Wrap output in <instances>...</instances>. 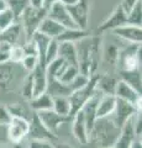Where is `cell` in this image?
I'll use <instances>...</instances> for the list:
<instances>
[{
	"label": "cell",
	"instance_id": "1",
	"mask_svg": "<svg viewBox=\"0 0 142 148\" xmlns=\"http://www.w3.org/2000/svg\"><path fill=\"white\" fill-rule=\"evenodd\" d=\"M119 135H120V127H117L110 117L97 119L89 133V142L93 141L98 143L100 148L113 147Z\"/></svg>",
	"mask_w": 142,
	"mask_h": 148
},
{
	"label": "cell",
	"instance_id": "2",
	"mask_svg": "<svg viewBox=\"0 0 142 148\" xmlns=\"http://www.w3.org/2000/svg\"><path fill=\"white\" fill-rule=\"evenodd\" d=\"M46 16H47V9L45 8L36 9V8H31L30 5L20 15L17 21L22 26V30H24V34L26 37V42L31 41L32 36L37 32L40 24Z\"/></svg>",
	"mask_w": 142,
	"mask_h": 148
},
{
	"label": "cell",
	"instance_id": "3",
	"mask_svg": "<svg viewBox=\"0 0 142 148\" xmlns=\"http://www.w3.org/2000/svg\"><path fill=\"white\" fill-rule=\"evenodd\" d=\"M97 79H98V74L90 77L89 82L86 83L84 86H82L80 89L73 91L72 94L68 96L69 103H71V117L78 110H80L83 108V105L94 95V92L97 91Z\"/></svg>",
	"mask_w": 142,
	"mask_h": 148
},
{
	"label": "cell",
	"instance_id": "4",
	"mask_svg": "<svg viewBox=\"0 0 142 148\" xmlns=\"http://www.w3.org/2000/svg\"><path fill=\"white\" fill-rule=\"evenodd\" d=\"M69 16L80 30H86L90 17V3L89 0H78L72 5H66Z\"/></svg>",
	"mask_w": 142,
	"mask_h": 148
},
{
	"label": "cell",
	"instance_id": "5",
	"mask_svg": "<svg viewBox=\"0 0 142 148\" xmlns=\"http://www.w3.org/2000/svg\"><path fill=\"white\" fill-rule=\"evenodd\" d=\"M30 121L20 117H11L8 125V142L11 145L25 141L29 135Z\"/></svg>",
	"mask_w": 142,
	"mask_h": 148
},
{
	"label": "cell",
	"instance_id": "6",
	"mask_svg": "<svg viewBox=\"0 0 142 148\" xmlns=\"http://www.w3.org/2000/svg\"><path fill=\"white\" fill-rule=\"evenodd\" d=\"M114 96L116 99L123 100L126 103L132 104L136 108V110L141 112V94L139 91H136L134 88L130 86L126 82L123 80H117L115 91H114Z\"/></svg>",
	"mask_w": 142,
	"mask_h": 148
},
{
	"label": "cell",
	"instance_id": "7",
	"mask_svg": "<svg viewBox=\"0 0 142 148\" xmlns=\"http://www.w3.org/2000/svg\"><path fill=\"white\" fill-rule=\"evenodd\" d=\"M36 116L38 117V120L42 125L48 130L49 132L52 133L53 136H56L57 138L59 137V130H61V126L66 122V120L68 117L61 116L57 112L51 109V110H45V111H38V112H35Z\"/></svg>",
	"mask_w": 142,
	"mask_h": 148
},
{
	"label": "cell",
	"instance_id": "8",
	"mask_svg": "<svg viewBox=\"0 0 142 148\" xmlns=\"http://www.w3.org/2000/svg\"><path fill=\"white\" fill-rule=\"evenodd\" d=\"M113 35H115L119 38L123 40L129 45H141L142 41V27L135 25H121L110 31Z\"/></svg>",
	"mask_w": 142,
	"mask_h": 148
},
{
	"label": "cell",
	"instance_id": "9",
	"mask_svg": "<svg viewBox=\"0 0 142 148\" xmlns=\"http://www.w3.org/2000/svg\"><path fill=\"white\" fill-rule=\"evenodd\" d=\"M136 112L139 111L136 110V108L132 104L130 103H126L123 100L120 99H116V106H115V110L114 112L110 115V119L114 121V123L116 125L117 127H122V125L125 123L127 120H130Z\"/></svg>",
	"mask_w": 142,
	"mask_h": 148
},
{
	"label": "cell",
	"instance_id": "10",
	"mask_svg": "<svg viewBox=\"0 0 142 148\" xmlns=\"http://www.w3.org/2000/svg\"><path fill=\"white\" fill-rule=\"evenodd\" d=\"M47 17L52 18L64 29H78L69 16L67 6L61 3H54L47 9Z\"/></svg>",
	"mask_w": 142,
	"mask_h": 148
},
{
	"label": "cell",
	"instance_id": "11",
	"mask_svg": "<svg viewBox=\"0 0 142 148\" xmlns=\"http://www.w3.org/2000/svg\"><path fill=\"white\" fill-rule=\"evenodd\" d=\"M71 119H72V135H73V137H74L80 145H86V143H89V132H88V128H86L83 111L78 110Z\"/></svg>",
	"mask_w": 142,
	"mask_h": 148
},
{
	"label": "cell",
	"instance_id": "12",
	"mask_svg": "<svg viewBox=\"0 0 142 148\" xmlns=\"http://www.w3.org/2000/svg\"><path fill=\"white\" fill-rule=\"evenodd\" d=\"M24 37L26 42V37L22 30V26L20 25L19 21H15L9 27L0 31V42H4L9 46H15V45H21V38Z\"/></svg>",
	"mask_w": 142,
	"mask_h": 148
},
{
	"label": "cell",
	"instance_id": "13",
	"mask_svg": "<svg viewBox=\"0 0 142 148\" xmlns=\"http://www.w3.org/2000/svg\"><path fill=\"white\" fill-rule=\"evenodd\" d=\"M27 137H29L30 140L51 141V142H54V140H57V137L53 136L52 133L43 126L42 122L38 120V117L36 116L35 112L30 120V128H29V135H27Z\"/></svg>",
	"mask_w": 142,
	"mask_h": 148
},
{
	"label": "cell",
	"instance_id": "14",
	"mask_svg": "<svg viewBox=\"0 0 142 148\" xmlns=\"http://www.w3.org/2000/svg\"><path fill=\"white\" fill-rule=\"evenodd\" d=\"M30 75H31V82H32L34 96H37L42 94V92L47 91L48 79H47V74H46V68L43 66L38 64L32 72H30Z\"/></svg>",
	"mask_w": 142,
	"mask_h": 148
},
{
	"label": "cell",
	"instance_id": "15",
	"mask_svg": "<svg viewBox=\"0 0 142 148\" xmlns=\"http://www.w3.org/2000/svg\"><path fill=\"white\" fill-rule=\"evenodd\" d=\"M16 63H0V89H11L16 82Z\"/></svg>",
	"mask_w": 142,
	"mask_h": 148
},
{
	"label": "cell",
	"instance_id": "16",
	"mask_svg": "<svg viewBox=\"0 0 142 148\" xmlns=\"http://www.w3.org/2000/svg\"><path fill=\"white\" fill-rule=\"evenodd\" d=\"M134 116L130 120H127L120 128V135H119L115 145H114L115 148H130L131 143L136 138L135 130H134Z\"/></svg>",
	"mask_w": 142,
	"mask_h": 148
},
{
	"label": "cell",
	"instance_id": "17",
	"mask_svg": "<svg viewBox=\"0 0 142 148\" xmlns=\"http://www.w3.org/2000/svg\"><path fill=\"white\" fill-rule=\"evenodd\" d=\"M126 24V14L123 12L120 5H117L114 11L110 14V16L105 20L102 25L99 26V31L100 32H106V31H111L116 27L125 25Z\"/></svg>",
	"mask_w": 142,
	"mask_h": 148
},
{
	"label": "cell",
	"instance_id": "18",
	"mask_svg": "<svg viewBox=\"0 0 142 148\" xmlns=\"http://www.w3.org/2000/svg\"><path fill=\"white\" fill-rule=\"evenodd\" d=\"M116 106V98L114 95L102 94L97 105V119L109 117Z\"/></svg>",
	"mask_w": 142,
	"mask_h": 148
},
{
	"label": "cell",
	"instance_id": "19",
	"mask_svg": "<svg viewBox=\"0 0 142 148\" xmlns=\"http://www.w3.org/2000/svg\"><path fill=\"white\" fill-rule=\"evenodd\" d=\"M64 30L66 29L62 25H59L58 22H56L54 20H52V18L46 16L42 20V22L40 24L37 32H40V34H42L45 36H47L48 38H51V40H57L58 36L61 35Z\"/></svg>",
	"mask_w": 142,
	"mask_h": 148
},
{
	"label": "cell",
	"instance_id": "20",
	"mask_svg": "<svg viewBox=\"0 0 142 148\" xmlns=\"http://www.w3.org/2000/svg\"><path fill=\"white\" fill-rule=\"evenodd\" d=\"M58 57L66 63L78 67L75 45L72 42H58Z\"/></svg>",
	"mask_w": 142,
	"mask_h": 148
},
{
	"label": "cell",
	"instance_id": "21",
	"mask_svg": "<svg viewBox=\"0 0 142 148\" xmlns=\"http://www.w3.org/2000/svg\"><path fill=\"white\" fill-rule=\"evenodd\" d=\"M29 106L34 112H38V111H45V110H51L52 105H53V100L52 96L48 94L47 91L42 92L37 96H34L32 99H30L29 101Z\"/></svg>",
	"mask_w": 142,
	"mask_h": 148
},
{
	"label": "cell",
	"instance_id": "22",
	"mask_svg": "<svg viewBox=\"0 0 142 148\" xmlns=\"http://www.w3.org/2000/svg\"><path fill=\"white\" fill-rule=\"evenodd\" d=\"M31 41L34 42L36 51H37V57H38V63L41 66L45 67V57H46V52H47L48 45L51 42V38H48L47 36H45L40 32H36L32 36Z\"/></svg>",
	"mask_w": 142,
	"mask_h": 148
},
{
	"label": "cell",
	"instance_id": "23",
	"mask_svg": "<svg viewBox=\"0 0 142 148\" xmlns=\"http://www.w3.org/2000/svg\"><path fill=\"white\" fill-rule=\"evenodd\" d=\"M89 36V32L86 30H80V29H66L58 36L57 41L58 42H72L77 43L78 41L83 40L84 37Z\"/></svg>",
	"mask_w": 142,
	"mask_h": 148
},
{
	"label": "cell",
	"instance_id": "24",
	"mask_svg": "<svg viewBox=\"0 0 142 148\" xmlns=\"http://www.w3.org/2000/svg\"><path fill=\"white\" fill-rule=\"evenodd\" d=\"M117 80L114 79L113 77L109 75H100L98 74V79H97V90L102 94H108V95H114L115 91Z\"/></svg>",
	"mask_w": 142,
	"mask_h": 148
},
{
	"label": "cell",
	"instance_id": "25",
	"mask_svg": "<svg viewBox=\"0 0 142 148\" xmlns=\"http://www.w3.org/2000/svg\"><path fill=\"white\" fill-rule=\"evenodd\" d=\"M53 105L52 110L61 116L71 117V103L68 96H52Z\"/></svg>",
	"mask_w": 142,
	"mask_h": 148
},
{
	"label": "cell",
	"instance_id": "26",
	"mask_svg": "<svg viewBox=\"0 0 142 148\" xmlns=\"http://www.w3.org/2000/svg\"><path fill=\"white\" fill-rule=\"evenodd\" d=\"M6 108L9 110V112H10L11 117H20V119H25L30 121L34 115V111L30 109V106H26L25 104H21V103L6 105Z\"/></svg>",
	"mask_w": 142,
	"mask_h": 148
},
{
	"label": "cell",
	"instance_id": "27",
	"mask_svg": "<svg viewBox=\"0 0 142 148\" xmlns=\"http://www.w3.org/2000/svg\"><path fill=\"white\" fill-rule=\"evenodd\" d=\"M126 24L140 26L142 25V1L139 0L134 8L126 14Z\"/></svg>",
	"mask_w": 142,
	"mask_h": 148
},
{
	"label": "cell",
	"instance_id": "28",
	"mask_svg": "<svg viewBox=\"0 0 142 148\" xmlns=\"http://www.w3.org/2000/svg\"><path fill=\"white\" fill-rule=\"evenodd\" d=\"M122 78L121 80L126 82L130 86H132L136 91L141 94V72L134 71V72H121Z\"/></svg>",
	"mask_w": 142,
	"mask_h": 148
},
{
	"label": "cell",
	"instance_id": "29",
	"mask_svg": "<svg viewBox=\"0 0 142 148\" xmlns=\"http://www.w3.org/2000/svg\"><path fill=\"white\" fill-rule=\"evenodd\" d=\"M79 68H78L77 66H72V64H67L64 71L62 72V74L59 75L58 78V82L63 83V84H69V83H72L73 80L75 79V78L78 77V74H79Z\"/></svg>",
	"mask_w": 142,
	"mask_h": 148
},
{
	"label": "cell",
	"instance_id": "30",
	"mask_svg": "<svg viewBox=\"0 0 142 148\" xmlns=\"http://www.w3.org/2000/svg\"><path fill=\"white\" fill-rule=\"evenodd\" d=\"M6 4H8V8L15 15L16 20H19L20 15L29 6V0H6Z\"/></svg>",
	"mask_w": 142,
	"mask_h": 148
},
{
	"label": "cell",
	"instance_id": "31",
	"mask_svg": "<svg viewBox=\"0 0 142 148\" xmlns=\"http://www.w3.org/2000/svg\"><path fill=\"white\" fill-rule=\"evenodd\" d=\"M25 56H26V53H25V48H24V46H22V45L11 46V47H10V51H9V62L20 64L21 61L24 59Z\"/></svg>",
	"mask_w": 142,
	"mask_h": 148
},
{
	"label": "cell",
	"instance_id": "32",
	"mask_svg": "<svg viewBox=\"0 0 142 148\" xmlns=\"http://www.w3.org/2000/svg\"><path fill=\"white\" fill-rule=\"evenodd\" d=\"M15 21H17L16 17L9 8L5 9V10H3V11H0V31H3L4 29L9 27Z\"/></svg>",
	"mask_w": 142,
	"mask_h": 148
},
{
	"label": "cell",
	"instance_id": "33",
	"mask_svg": "<svg viewBox=\"0 0 142 148\" xmlns=\"http://www.w3.org/2000/svg\"><path fill=\"white\" fill-rule=\"evenodd\" d=\"M38 57H37V54H26L24 59L21 61L20 63V66L25 69L26 72H32L34 69L38 66Z\"/></svg>",
	"mask_w": 142,
	"mask_h": 148
},
{
	"label": "cell",
	"instance_id": "34",
	"mask_svg": "<svg viewBox=\"0 0 142 148\" xmlns=\"http://www.w3.org/2000/svg\"><path fill=\"white\" fill-rule=\"evenodd\" d=\"M58 57V41L57 40H51V42L48 45L47 52H46V57H45V67L48 63H51Z\"/></svg>",
	"mask_w": 142,
	"mask_h": 148
},
{
	"label": "cell",
	"instance_id": "35",
	"mask_svg": "<svg viewBox=\"0 0 142 148\" xmlns=\"http://www.w3.org/2000/svg\"><path fill=\"white\" fill-rule=\"evenodd\" d=\"M21 94H22V98H24L26 101H29L30 99H32V96H34L32 82H31V75H30V73L25 77L24 82H22V85H21Z\"/></svg>",
	"mask_w": 142,
	"mask_h": 148
},
{
	"label": "cell",
	"instance_id": "36",
	"mask_svg": "<svg viewBox=\"0 0 142 148\" xmlns=\"http://www.w3.org/2000/svg\"><path fill=\"white\" fill-rule=\"evenodd\" d=\"M105 59L110 63L113 64V66H115V63L119 61V54H120V51H119L116 47H114V46H110L108 47L103 52Z\"/></svg>",
	"mask_w": 142,
	"mask_h": 148
},
{
	"label": "cell",
	"instance_id": "37",
	"mask_svg": "<svg viewBox=\"0 0 142 148\" xmlns=\"http://www.w3.org/2000/svg\"><path fill=\"white\" fill-rule=\"evenodd\" d=\"M27 148H54V147H53V142H51V141L29 140Z\"/></svg>",
	"mask_w": 142,
	"mask_h": 148
},
{
	"label": "cell",
	"instance_id": "38",
	"mask_svg": "<svg viewBox=\"0 0 142 148\" xmlns=\"http://www.w3.org/2000/svg\"><path fill=\"white\" fill-rule=\"evenodd\" d=\"M11 115L9 112L6 105H0V125H9Z\"/></svg>",
	"mask_w": 142,
	"mask_h": 148
},
{
	"label": "cell",
	"instance_id": "39",
	"mask_svg": "<svg viewBox=\"0 0 142 148\" xmlns=\"http://www.w3.org/2000/svg\"><path fill=\"white\" fill-rule=\"evenodd\" d=\"M10 47L4 42H0V63H5L9 62V51H10Z\"/></svg>",
	"mask_w": 142,
	"mask_h": 148
},
{
	"label": "cell",
	"instance_id": "40",
	"mask_svg": "<svg viewBox=\"0 0 142 148\" xmlns=\"http://www.w3.org/2000/svg\"><path fill=\"white\" fill-rule=\"evenodd\" d=\"M78 0H43V8L48 9L54 3H61L63 5H72V4H74Z\"/></svg>",
	"mask_w": 142,
	"mask_h": 148
},
{
	"label": "cell",
	"instance_id": "41",
	"mask_svg": "<svg viewBox=\"0 0 142 148\" xmlns=\"http://www.w3.org/2000/svg\"><path fill=\"white\" fill-rule=\"evenodd\" d=\"M137 1H139V0H122V3L120 4V6H121V9L123 10V12L127 14L132 8H134V5H135Z\"/></svg>",
	"mask_w": 142,
	"mask_h": 148
},
{
	"label": "cell",
	"instance_id": "42",
	"mask_svg": "<svg viewBox=\"0 0 142 148\" xmlns=\"http://www.w3.org/2000/svg\"><path fill=\"white\" fill-rule=\"evenodd\" d=\"M29 5L31 8L41 9V8H43V0H29Z\"/></svg>",
	"mask_w": 142,
	"mask_h": 148
},
{
	"label": "cell",
	"instance_id": "43",
	"mask_svg": "<svg viewBox=\"0 0 142 148\" xmlns=\"http://www.w3.org/2000/svg\"><path fill=\"white\" fill-rule=\"evenodd\" d=\"M130 148H142V143H141V140H140V138H135L134 142L131 143Z\"/></svg>",
	"mask_w": 142,
	"mask_h": 148
},
{
	"label": "cell",
	"instance_id": "44",
	"mask_svg": "<svg viewBox=\"0 0 142 148\" xmlns=\"http://www.w3.org/2000/svg\"><path fill=\"white\" fill-rule=\"evenodd\" d=\"M53 147L54 148H72L68 143H63V142H59V143H54L53 142Z\"/></svg>",
	"mask_w": 142,
	"mask_h": 148
},
{
	"label": "cell",
	"instance_id": "45",
	"mask_svg": "<svg viewBox=\"0 0 142 148\" xmlns=\"http://www.w3.org/2000/svg\"><path fill=\"white\" fill-rule=\"evenodd\" d=\"M11 148H27V145H24V141L20 143H14L11 145Z\"/></svg>",
	"mask_w": 142,
	"mask_h": 148
},
{
	"label": "cell",
	"instance_id": "46",
	"mask_svg": "<svg viewBox=\"0 0 142 148\" xmlns=\"http://www.w3.org/2000/svg\"><path fill=\"white\" fill-rule=\"evenodd\" d=\"M8 9V4H6V0H0V11L5 10Z\"/></svg>",
	"mask_w": 142,
	"mask_h": 148
},
{
	"label": "cell",
	"instance_id": "47",
	"mask_svg": "<svg viewBox=\"0 0 142 148\" xmlns=\"http://www.w3.org/2000/svg\"><path fill=\"white\" fill-rule=\"evenodd\" d=\"M0 148H11V147H8V146L4 145V143H0Z\"/></svg>",
	"mask_w": 142,
	"mask_h": 148
},
{
	"label": "cell",
	"instance_id": "48",
	"mask_svg": "<svg viewBox=\"0 0 142 148\" xmlns=\"http://www.w3.org/2000/svg\"><path fill=\"white\" fill-rule=\"evenodd\" d=\"M108 148H115V147H114V146H113V147H108Z\"/></svg>",
	"mask_w": 142,
	"mask_h": 148
}]
</instances>
